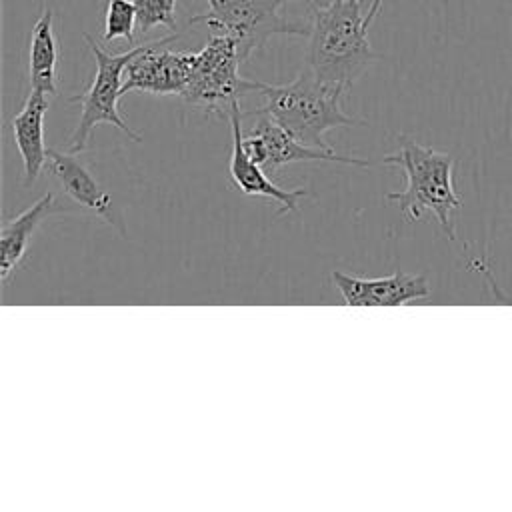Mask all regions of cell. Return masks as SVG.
<instances>
[{
    "mask_svg": "<svg viewBox=\"0 0 512 512\" xmlns=\"http://www.w3.org/2000/svg\"><path fill=\"white\" fill-rule=\"evenodd\" d=\"M242 118L244 116L240 112V102H234L230 108V114H228L230 128H232V152H230L228 170H230L232 182L246 196L274 200L280 206L278 214L296 212L298 200L302 196H306L308 192L304 188H296V190L280 188L278 184L272 182L268 172L246 154V150L242 146V126H240Z\"/></svg>",
    "mask_w": 512,
    "mask_h": 512,
    "instance_id": "cell-10",
    "label": "cell"
},
{
    "mask_svg": "<svg viewBox=\"0 0 512 512\" xmlns=\"http://www.w3.org/2000/svg\"><path fill=\"white\" fill-rule=\"evenodd\" d=\"M290 2L308 4V0H206L208 12L192 16L188 26L206 24L210 32L230 36L240 60L246 62L272 36L310 34L308 22L288 20L282 14Z\"/></svg>",
    "mask_w": 512,
    "mask_h": 512,
    "instance_id": "cell-4",
    "label": "cell"
},
{
    "mask_svg": "<svg viewBox=\"0 0 512 512\" xmlns=\"http://www.w3.org/2000/svg\"><path fill=\"white\" fill-rule=\"evenodd\" d=\"M240 56L236 44L226 34H214L196 52L190 80L180 94L186 104L202 112H216L228 118L234 102L258 92L262 82L240 76Z\"/></svg>",
    "mask_w": 512,
    "mask_h": 512,
    "instance_id": "cell-6",
    "label": "cell"
},
{
    "mask_svg": "<svg viewBox=\"0 0 512 512\" xmlns=\"http://www.w3.org/2000/svg\"><path fill=\"white\" fill-rule=\"evenodd\" d=\"M384 164L404 170L406 186L400 192H388L386 198L394 200L408 220H420L424 212H432L444 230L454 240L452 212L462 208V200L454 188V160L452 156L434 150L432 146L418 144L408 136L398 138V150L384 156Z\"/></svg>",
    "mask_w": 512,
    "mask_h": 512,
    "instance_id": "cell-3",
    "label": "cell"
},
{
    "mask_svg": "<svg viewBox=\"0 0 512 512\" xmlns=\"http://www.w3.org/2000/svg\"><path fill=\"white\" fill-rule=\"evenodd\" d=\"M50 106V94L30 90L20 112L10 118V130L16 150L22 158V182L32 184L46 168L48 148L44 142V116Z\"/></svg>",
    "mask_w": 512,
    "mask_h": 512,
    "instance_id": "cell-11",
    "label": "cell"
},
{
    "mask_svg": "<svg viewBox=\"0 0 512 512\" xmlns=\"http://www.w3.org/2000/svg\"><path fill=\"white\" fill-rule=\"evenodd\" d=\"M382 4H384V0H372V2H370L368 14H366V22H368V26H370V24H372V20L378 16V12H380Z\"/></svg>",
    "mask_w": 512,
    "mask_h": 512,
    "instance_id": "cell-17",
    "label": "cell"
},
{
    "mask_svg": "<svg viewBox=\"0 0 512 512\" xmlns=\"http://www.w3.org/2000/svg\"><path fill=\"white\" fill-rule=\"evenodd\" d=\"M180 38V32H172L170 36L156 38L136 46V54L126 66L122 94L140 90L148 94H182L194 62L196 52L172 50L170 44Z\"/></svg>",
    "mask_w": 512,
    "mask_h": 512,
    "instance_id": "cell-7",
    "label": "cell"
},
{
    "mask_svg": "<svg viewBox=\"0 0 512 512\" xmlns=\"http://www.w3.org/2000/svg\"><path fill=\"white\" fill-rule=\"evenodd\" d=\"M82 38L86 40L96 60V74L84 92L70 98V102H76L80 106V118L66 150L72 154H80L82 150H86L90 134L98 124H112L114 128L128 134V138H132L134 142H142V136L134 132L118 112V100L120 96H124V72L128 62L136 54V46L126 52L112 54L104 50L92 34L82 32Z\"/></svg>",
    "mask_w": 512,
    "mask_h": 512,
    "instance_id": "cell-5",
    "label": "cell"
},
{
    "mask_svg": "<svg viewBox=\"0 0 512 512\" xmlns=\"http://www.w3.org/2000/svg\"><path fill=\"white\" fill-rule=\"evenodd\" d=\"M48 172L60 182L64 192L80 206L96 212L102 216L108 224L122 228L120 218L116 216L112 198L108 192L102 190L98 180L90 174L86 164L76 158L72 152H60L54 148H48V162H46Z\"/></svg>",
    "mask_w": 512,
    "mask_h": 512,
    "instance_id": "cell-12",
    "label": "cell"
},
{
    "mask_svg": "<svg viewBox=\"0 0 512 512\" xmlns=\"http://www.w3.org/2000/svg\"><path fill=\"white\" fill-rule=\"evenodd\" d=\"M62 210L56 204V198L48 192L38 198L34 204L24 208L22 212L6 218L0 230V250H2V284H8L12 274L18 270L20 262L24 260L28 246L32 242L34 232L40 228L42 220L48 218L52 212Z\"/></svg>",
    "mask_w": 512,
    "mask_h": 512,
    "instance_id": "cell-13",
    "label": "cell"
},
{
    "mask_svg": "<svg viewBox=\"0 0 512 512\" xmlns=\"http://www.w3.org/2000/svg\"><path fill=\"white\" fill-rule=\"evenodd\" d=\"M136 8V30L148 34L154 28H168L178 32L176 26V2L178 0H132Z\"/></svg>",
    "mask_w": 512,
    "mask_h": 512,
    "instance_id": "cell-15",
    "label": "cell"
},
{
    "mask_svg": "<svg viewBox=\"0 0 512 512\" xmlns=\"http://www.w3.org/2000/svg\"><path fill=\"white\" fill-rule=\"evenodd\" d=\"M310 8L306 68L322 82L348 92L380 58L368 42L362 0H332Z\"/></svg>",
    "mask_w": 512,
    "mask_h": 512,
    "instance_id": "cell-1",
    "label": "cell"
},
{
    "mask_svg": "<svg viewBox=\"0 0 512 512\" xmlns=\"http://www.w3.org/2000/svg\"><path fill=\"white\" fill-rule=\"evenodd\" d=\"M258 94L264 98L258 112L270 116L296 140L312 148L332 150L326 140L330 130L362 124V120L342 110L340 98L346 92L322 82L306 66L288 84L262 82Z\"/></svg>",
    "mask_w": 512,
    "mask_h": 512,
    "instance_id": "cell-2",
    "label": "cell"
},
{
    "mask_svg": "<svg viewBox=\"0 0 512 512\" xmlns=\"http://www.w3.org/2000/svg\"><path fill=\"white\" fill-rule=\"evenodd\" d=\"M136 30V8L132 0H108L106 16H104V42L112 40H128L134 42Z\"/></svg>",
    "mask_w": 512,
    "mask_h": 512,
    "instance_id": "cell-16",
    "label": "cell"
},
{
    "mask_svg": "<svg viewBox=\"0 0 512 512\" xmlns=\"http://www.w3.org/2000/svg\"><path fill=\"white\" fill-rule=\"evenodd\" d=\"M332 0H308V6H326L330 4Z\"/></svg>",
    "mask_w": 512,
    "mask_h": 512,
    "instance_id": "cell-18",
    "label": "cell"
},
{
    "mask_svg": "<svg viewBox=\"0 0 512 512\" xmlns=\"http://www.w3.org/2000/svg\"><path fill=\"white\" fill-rule=\"evenodd\" d=\"M258 120L250 130H242V146L246 154L258 162L268 176L278 174L286 164L292 162H342L352 164L360 168H368L370 162L364 158L354 156H342L334 150L324 148H312L296 140L290 132H286L278 122H274L270 116L256 112Z\"/></svg>",
    "mask_w": 512,
    "mask_h": 512,
    "instance_id": "cell-8",
    "label": "cell"
},
{
    "mask_svg": "<svg viewBox=\"0 0 512 512\" xmlns=\"http://www.w3.org/2000/svg\"><path fill=\"white\" fill-rule=\"evenodd\" d=\"M332 280L348 306H400L430 296L426 276L400 270L382 278H360L334 270Z\"/></svg>",
    "mask_w": 512,
    "mask_h": 512,
    "instance_id": "cell-9",
    "label": "cell"
},
{
    "mask_svg": "<svg viewBox=\"0 0 512 512\" xmlns=\"http://www.w3.org/2000/svg\"><path fill=\"white\" fill-rule=\"evenodd\" d=\"M58 44L54 36V10L44 4L30 34L28 72L30 86L50 96L58 94Z\"/></svg>",
    "mask_w": 512,
    "mask_h": 512,
    "instance_id": "cell-14",
    "label": "cell"
}]
</instances>
